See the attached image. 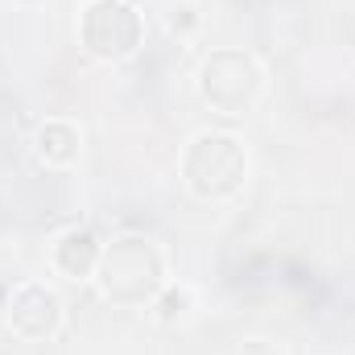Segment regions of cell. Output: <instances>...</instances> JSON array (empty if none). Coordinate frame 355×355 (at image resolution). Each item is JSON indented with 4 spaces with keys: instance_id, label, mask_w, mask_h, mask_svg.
Returning <instances> with one entry per match:
<instances>
[{
    "instance_id": "cell-1",
    "label": "cell",
    "mask_w": 355,
    "mask_h": 355,
    "mask_svg": "<svg viewBox=\"0 0 355 355\" xmlns=\"http://www.w3.org/2000/svg\"><path fill=\"white\" fill-rule=\"evenodd\" d=\"M95 285H99V293L112 306H120V310H145L170 285V277H166V252L157 248V240H149L141 232L116 236L99 252Z\"/></svg>"
},
{
    "instance_id": "cell-3",
    "label": "cell",
    "mask_w": 355,
    "mask_h": 355,
    "mask_svg": "<svg viewBox=\"0 0 355 355\" xmlns=\"http://www.w3.org/2000/svg\"><path fill=\"white\" fill-rule=\"evenodd\" d=\"M198 95L211 112L219 116H244L257 107L261 91H265V71L261 62L248 54V50H236V46H223V50H211L202 62H198Z\"/></svg>"
},
{
    "instance_id": "cell-6",
    "label": "cell",
    "mask_w": 355,
    "mask_h": 355,
    "mask_svg": "<svg viewBox=\"0 0 355 355\" xmlns=\"http://www.w3.org/2000/svg\"><path fill=\"white\" fill-rule=\"evenodd\" d=\"M99 252H103L99 236H95L91 227H79V223H75V227H67V232L54 240L50 265L58 268V277H67V281H95Z\"/></svg>"
},
{
    "instance_id": "cell-5",
    "label": "cell",
    "mask_w": 355,
    "mask_h": 355,
    "mask_svg": "<svg viewBox=\"0 0 355 355\" xmlns=\"http://www.w3.org/2000/svg\"><path fill=\"white\" fill-rule=\"evenodd\" d=\"M4 322L25 343H46L62 327V297L42 281H21L4 302Z\"/></svg>"
},
{
    "instance_id": "cell-4",
    "label": "cell",
    "mask_w": 355,
    "mask_h": 355,
    "mask_svg": "<svg viewBox=\"0 0 355 355\" xmlns=\"http://www.w3.org/2000/svg\"><path fill=\"white\" fill-rule=\"evenodd\" d=\"M145 42V17L132 0H87L79 8V46L95 62H124Z\"/></svg>"
},
{
    "instance_id": "cell-9",
    "label": "cell",
    "mask_w": 355,
    "mask_h": 355,
    "mask_svg": "<svg viewBox=\"0 0 355 355\" xmlns=\"http://www.w3.org/2000/svg\"><path fill=\"white\" fill-rule=\"evenodd\" d=\"M236 355H285V352H281L277 343H268V339H248Z\"/></svg>"
},
{
    "instance_id": "cell-7",
    "label": "cell",
    "mask_w": 355,
    "mask_h": 355,
    "mask_svg": "<svg viewBox=\"0 0 355 355\" xmlns=\"http://www.w3.org/2000/svg\"><path fill=\"white\" fill-rule=\"evenodd\" d=\"M79 149H83V137L71 120H42L37 132H33V153L46 162V166H75L79 162Z\"/></svg>"
},
{
    "instance_id": "cell-8",
    "label": "cell",
    "mask_w": 355,
    "mask_h": 355,
    "mask_svg": "<svg viewBox=\"0 0 355 355\" xmlns=\"http://www.w3.org/2000/svg\"><path fill=\"white\" fill-rule=\"evenodd\" d=\"M157 318L162 322H178V318H186L190 314V289H182V285H166L162 293H157Z\"/></svg>"
},
{
    "instance_id": "cell-2",
    "label": "cell",
    "mask_w": 355,
    "mask_h": 355,
    "mask_svg": "<svg viewBox=\"0 0 355 355\" xmlns=\"http://www.w3.org/2000/svg\"><path fill=\"white\" fill-rule=\"evenodd\" d=\"M182 186L198 202H232L248 186V149L236 132L207 128L182 153Z\"/></svg>"
}]
</instances>
